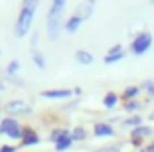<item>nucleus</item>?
Returning <instances> with one entry per match:
<instances>
[{
  "instance_id": "19",
  "label": "nucleus",
  "mask_w": 154,
  "mask_h": 152,
  "mask_svg": "<svg viewBox=\"0 0 154 152\" xmlns=\"http://www.w3.org/2000/svg\"><path fill=\"white\" fill-rule=\"evenodd\" d=\"M125 125L127 126H140V119H138V116H131V119L125 121Z\"/></svg>"
},
{
  "instance_id": "29",
  "label": "nucleus",
  "mask_w": 154,
  "mask_h": 152,
  "mask_svg": "<svg viewBox=\"0 0 154 152\" xmlns=\"http://www.w3.org/2000/svg\"><path fill=\"white\" fill-rule=\"evenodd\" d=\"M150 146H152V150H154V142H152V144H150Z\"/></svg>"
},
{
  "instance_id": "7",
  "label": "nucleus",
  "mask_w": 154,
  "mask_h": 152,
  "mask_svg": "<svg viewBox=\"0 0 154 152\" xmlns=\"http://www.w3.org/2000/svg\"><path fill=\"white\" fill-rule=\"evenodd\" d=\"M71 95V91L69 89H55V91H44L42 93V97L44 99H65Z\"/></svg>"
},
{
  "instance_id": "30",
  "label": "nucleus",
  "mask_w": 154,
  "mask_h": 152,
  "mask_svg": "<svg viewBox=\"0 0 154 152\" xmlns=\"http://www.w3.org/2000/svg\"><path fill=\"white\" fill-rule=\"evenodd\" d=\"M152 4H154V0H152Z\"/></svg>"
},
{
  "instance_id": "26",
  "label": "nucleus",
  "mask_w": 154,
  "mask_h": 152,
  "mask_svg": "<svg viewBox=\"0 0 154 152\" xmlns=\"http://www.w3.org/2000/svg\"><path fill=\"white\" fill-rule=\"evenodd\" d=\"M0 152H14V148L12 146H2V148H0Z\"/></svg>"
},
{
  "instance_id": "22",
  "label": "nucleus",
  "mask_w": 154,
  "mask_h": 152,
  "mask_svg": "<svg viewBox=\"0 0 154 152\" xmlns=\"http://www.w3.org/2000/svg\"><path fill=\"white\" fill-rule=\"evenodd\" d=\"M8 136H10V138H24V134H22V130H20V129L12 130V132H10Z\"/></svg>"
},
{
  "instance_id": "10",
  "label": "nucleus",
  "mask_w": 154,
  "mask_h": 152,
  "mask_svg": "<svg viewBox=\"0 0 154 152\" xmlns=\"http://www.w3.org/2000/svg\"><path fill=\"white\" fill-rule=\"evenodd\" d=\"M71 142H73L71 132H67V130H65V134H63V136H61V138L57 140V142H55V148H57L59 152H63V150H67V148L71 146Z\"/></svg>"
},
{
  "instance_id": "9",
  "label": "nucleus",
  "mask_w": 154,
  "mask_h": 152,
  "mask_svg": "<svg viewBox=\"0 0 154 152\" xmlns=\"http://www.w3.org/2000/svg\"><path fill=\"white\" fill-rule=\"evenodd\" d=\"M36 40L38 38H34V42H32V57H34V61H36V65L40 67V69H44L45 67V59H44V55H42V51L36 48Z\"/></svg>"
},
{
  "instance_id": "25",
  "label": "nucleus",
  "mask_w": 154,
  "mask_h": 152,
  "mask_svg": "<svg viewBox=\"0 0 154 152\" xmlns=\"http://www.w3.org/2000/svg\"><path fill=\"white\" fill-rule=\"evenodd\" d=\"M97 152H121L119 148H103V150H97Z\"/></svg>"
},
{
  "instance_id": "13",
  "label": "nucleus",
  "mask_w": 154,
  "mask_h": 152,
  "mask_svg": "<svg viewBox=\"0 0 154 152\" xmlns=\"http://www.w3.org/2000/svg\"><path fill=\"white\" fill-rule=\"evenodd\" d=\"M150 132H152V130H150L148 126H136V129L132 130V140H134V142H138L140 138H144V136H148Z\"/></svg>"
},
{
  "instance_id": "4",
  "label": "nucleus",
  "mask_w": 154,
  "mask_h": 152,
  "mask_svg": "<svg viewBox=\"0 0 154 152\" xmlns=\"http://www.w3.org/2000/svg\"><path fill=\"white\" fill-rule=\"evenodd\" d=\"M6 111L12 113V115H28V113H32V107L26 103V101H10L8 105H6Z\"/></svg>"
},
{
  "instance_id": "8",
  "label": "nucleus",
  "mask_w": 154,
  "mask_h": 152,
  "mask_svg": "<svg viewBox=\"0 0 154 152\" xmlns=\"http://www.w3.org/2000/svg\"><path fill=\"white\" fill-rule=\"evenodd\" d=\"M16 129H20L16 119H4V121L0 123V132H2V134H10L12 130H16Z\"/></svg>"
},
{
  "instance_id": "15",
  "label": "nucleus",
  "mask_w": 154,
  "mask_h": 152,
  "mask_svg": "<svg viewBox=\"0 0 154 152\" xmlns=\"http://www.w3.org/2000/svg\"><path fill=\"white\" fill-rule=\"evenodd\" d=\"M117 95H115V93H107V95H105V99H103V105H105V107H107V109H113L115 107V105H117Z\"/></svg>"
},
{
  "instance_id": "23",
  "label": "nucleus",
  "mask_w": 154,
  "mask_h": 152,
  "mask_svg": "<svg viewBox=\"0 0 154 152\" xmlns=\"http://www.w3.org/2000/svg\"><path fill=\"white\" fill-rule=\"evenodd\" d=\"M138 107H140V105L134 103V101H132V103H127V111H136Z\"/></svg>"
},
{
  "instance_id": "21",
  "label": "nucleus",
  "mask_w": 154,
  "mask_h": 152,
  "mask_svg": "<svg viewBox=\"0 0 154 152\" xmlns=\"http://www.w3.org/2000/svg\"><path fill=\"white\" fill-rule=\"evenodd\" d=\"M136 93H138V87H131V89H127V91H125V97H127V99H131V97H134Z\"/></svg>"
},
{
  "instance_id": "14",
  "label": "nucleus",
  "mask_w": 154,
  "mask_h": 152,
  "mask_svg": "<svg viewBox=\"0 0 154 152\" xmlns=\"http://www.w3.org/2000/svg\"><path fill=\"white\" fill-rule=\"evenodd\" d=\"M75 59L79 63H83V65H89V63H93V55L89 54V51H85V49H79L75 54Z\"/></svg>"
},
{
  "instance_id": "2",
  "label": "nucleus",
  "mask_w": 154,
  "mask_h": 152,
  "mask_svg": "<svg viewBox=\"0 0 154 152\" xmlns=\"http://www.w3.org/2000/svg\"><path fill=\"white\" fill-rule=\"evenodd\" d=\"M65 2H67V0H51V6H50V10H48V34H50L51 40H55L57 34H59Z\"/></svg>"
},
{
  "instance_id": "27",
  "label": "nucleus",
  "mask_w": 154,
  "mask_h": 152,
  "mask_svg": "<svg viewBox=\"0 0 154 152\" xmlns=\"http://www.w3.org/2000/svg\"><path fill=\"white\" fill-rule=\"evenodd\" d=\"M140 152H154V150H152V146H148V148H142Z\"/></svg>"
},
{
  "instance_id": "18",
  "label": "nucleus",
  "mask_w": 154,
  "mask_h": 152,
  "mask_svg": "<svg viewBox=\"0 0 154 152\" xmlns=\"http://www.w3.org/2000/svg\"><path fill=\"white\" fill-rule=\"evenodd\" d=\"M71 138H73V140H83V138H85V129L77 126V129L71 132Z\"/></svg>"
},
{
  "instance_id": "17",
  "label": "nucleus",
  "mask_w": 154,
  "mask_h": 152,
  "mask_svg": "<svg viewBox=\"0 0 154 152\" xmlns=\"http://www.w3.org/2000/svg\"><path fill=\"white\" fill-rule=\"evenodd\" d=\"M18 69H20V61L18 59H12V61L8 63V67H6V73H8V75H14V73H18Z\"/></svg>"
},
{
  "instance_id": "20",
  "label": "nucleus",
  "mask_w": 154,
  "mask_h": 152,
  "mask_svg": "<svg viewBox=\"0 0 154 152\" xmlns=\"http://www.w3.org/2000/svg\"><path fill=\"white\" fill-rule=\"evenodd\" d=\"M63 134H65V130H54V132H51V136H50V140H51V142H57Z\"/></svg>"
},
{
  "instance_id": "5",
  "label": "nucleus",
  "mask_w": 154,
  "mask_h": 152,
  "mask_svg": "<svg viewBox=\"0 0 154 152\" xmlns=\"http://www.w3.org/2000/svg\"><path fill=\"white\" fill-rule=\"evenodd\" d=\"M93 6H95V0H85V2H81L75 10V16H79L81 20H87L91 14H93Z\"/></svg>"
},
{
  "instance_id": "11",
  "label": "nucleus",
  "mask_w": 154,
  "mask_h": 152,
  "mask_svg": "<svg viewBox=\"0 0 154 152\" xmlns=\"http://www.w3.org/2000/svg\"><path fill=\"white\" fill-rule=\"evenodd\" d=\"M81 24H83V20L79 18V16H75V14H73L71 18H69L67 22L63 24V30H65V32H69V34H71V32H75L77 28L81 26Z\"/></svg>"
},
{
  "instance_id": "12",
  "label": "nucleus",
  "mask_w": 154,
  "mask_h": 152,
  "mask_svg": "<svg viewBox=\"0 0 154 152\" xmlns=\"http://www.w3.org/2000/svg\"><path fill=\"white\" fill-rule=\"evenodd\" d=\"M95 134L97 136H113V129L109 125H105V123H97L95 125Z\"/></svg>"
},
{
  "instance_id": "1",
  "label": "nucleus",
  "mask_w": 154,
  "mask_h": 152,
  "mask_svg": "<svg viewBox=\"0 0 154 152\" xmlns=\"http://www.w3.org/2000/svg\"><path fill=\"white\" fill-rule=\"evenodd\" d=\"M38 2L40 0H24L22 2V10H20L18 20H16V36L18 38H24L30 32L32 22H34V14H36V8H38Z\"/></svg>"
},
{
  "instance_id": "28",
  "label": "nucleus",
  "mask_w": 154,
  "mask_h": 152,
  "mask_svg": "<svg viewBox=\"0 0 154 152\" xmlns=\"http://www.w3.org/2000/svg\"><path fill=\"white\" fill-rule=\"evenodd\" d=\"M150 121H154V113H150Z\"/></svg>"
},
{
  "instance_id": "16",
  "label": "nucleus",
  "mask_w": 154,
  "mask_h": 152,
  "mask_svg": "<svg viewBox=\"0 0 154 152\" xmlns=\"http://www.w3.org/2000/svg\"><path fill=\"white\" fill-rule=\"evenodd\" d=\"M38 140H40V136H38L36 132H30V130H28L26 136L22 138V142L26 144V146H30V144H38Z\"/></svg>"
},
{
  "instance_id": "24",
  "label": "nucleus",
  "mask_w": 154,
  "mask_h": 152,
  "mask_svg": "<svg viewBox=\"0 0 154 152\" xmlns=\"http://www.w3.org/2000/svg\"><path fill=\"white\" fill-rule=\"evenodd\" d=\"M146 91H148L150 95H154V83H150V81H148V83H146Z\"/></svg>"
},
{
  "instance_id": "3",
  "label": "nucleus",
  "mask_w": 154,
  "mask_h": 152,
  "mask_svg": "<svg viewBox=\"0 0 154 152\" xmlns=\"http://www.w3.org/2000/svg\"><path fill=\"white\" fill-rule=\"evenodd\" d=\"M152 36H150L148 32H142V34H138L136 36V40H132V44H131V51L134 55H142L146 51V49L152 45Z\"/></svg>"
},
{
  "instance_id": "6",
  "label": "nucleus",
  "mask_w": 154,
  "mask_h": 152,
  "mask_svg": "<svg viewBox=\"0 0 154 152\" xmlns=\"http://www.w3.org/2000/svg\"><path fill=\"white\" fill-rule=\"evenodd\" d=\"M125 57V51H122L121 45H115L113 49H109V54L105 55V63H113V61H119V59Z\"/></svg>"
}]
</instances>
